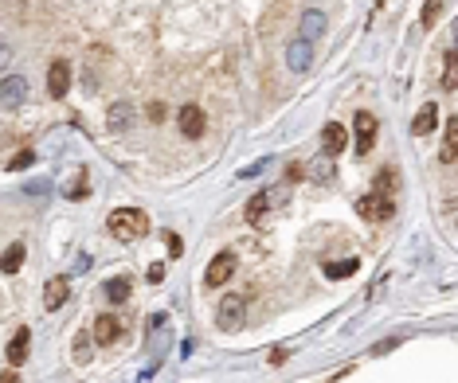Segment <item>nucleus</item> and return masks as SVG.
Returning a JSON list of instances; mask_svg holds the SVG:
<instances>
[{"mask_svg": "<svg viewBox=\"0 0 458 383\" xmlns=\"http://www.w3.org/2000/svg\"><path fill=\"white\" fill-rule=\"evenodd\" d=\"M110 235L121 242L141 239V235H149V216L141 207H114L110 211Z\"/></svg>", "mask_w": 458, "mask_h": 383, "instance_id": "nucleus-1", "label": "nucleus"}, {"mask_svg": "<svg viewBox=\"0 0 458 383\" xmlns=\"http://www.w3.org/2000/svg\"><path fill=\"white\" fill-rule=\"evenodd\" d=\"M357 211H361L364 219H372V223H384V219H392L396 216V200L392 196H384V192H368L361 204H357Z\"/></svg>", "mask_w": 458, "mask_h": 383, "instance_id": "nucleus-2", "label": "nucleus"}, {"mask_svg": "<svg viewBox=\"0 0 458 383\" xmlns=\"http://www.w3.org/2000/svg\"><path fill=\"white\" fill-rule=\"evenodd\" d=\"M235 266H239V258H235V254H231V251H219L216 258L208 262V270H204V282H208L212 289H216V286H223V282H231V274H235Z\"/></svg>", "mask_w": 458, "mask_h": 383, "instance_id": "nucleus-3", "label": "nucleus"}, {"mask_svg": "<svg viewBox=\"0 0 458 383\" xmlns=\"http://www.w3.org/2000/svg\"><path fill=\"white\" fill-rule=\"evenodd\" d=\"M177 125H181V133L188 137V141H196V137H204V125H208V118H204V110L196 106V102H188V106L177 114Z\"/></svg>", "mask_w": 458, "mask_h": 383, "instance_id": "nucleus-4", "label": "nucleus"}, {"mask_svg": "<svg viewBox=\"0 0 458 383\" xmlns=\"http://www.w3.org/2000/svg\"><path fill=\"white\" fill-rule=\"evenodd\" d=\"M67 90H71V63L55 59L48 67V94L51 98H67Z\"/></svg>", "mask_w": 458, "mask_h": 383, "instance_id": "nucleus-5", "label": "nucleus"}, {"mask_svg": "<svg viewBox=\"0 0 458 383\" xmlns=\"http://www.w3.org/2000/svg\"><path fill=\"white\" fill-rule=\"evenodd\" d=\"M24 98H28V83L20 79V74H12V79H4V83H0V106H4V110L24 106Z\"/></svg>", "mask_w": 458, "mask_h": 383, "instance_id": "nucleus-6", "label": "nucleus"}, {"mask_svg": "<svg viewBox=\"0 0 458 383\" xmlns=\"http://www.w3.org/2000/svg\"><path fill=\"white\" fill-rule=\"evenodd\" d=\"M352 125H357V153H372V145H376V118L372 114H357V121H352Z\"/></svg>", "mask_w": 458, "mask_h": 383, "instance_id": "nucleus-7", "label": "nucleus"}, {"mask_svg": "<svg viewBox=\"0 0 458 383\" xmlns=\"http://www.w3.org/2000/svg\"><path fill=\"white\" fill-rule=\"evenodd\" d=\"M28 344H32V329H24V324H20V329L12 333V340H8V348H4L12 368H20V364L28 360Z\"/></svg>", "mask_w": 458, "mask_h": 383, "instance_id": "nucleus-8", "label": "nucleus"}, {"mask_svg": "<svg viewBox=\"0 0 458 383\" xmlns=\"http://www.w3.org/2000/svg\"><path fill=\"white\" fill-rule=\"evenodd\" d=\"M67 298H71V282H67V278H51L48 286H43V305H48V309H63Z\"/></svg>", "mask_w": 458, "mask_h": 383, "instance_id": "nucleus-9", "label": "nucleus"}, {"mask_svg": "<svg viewBox=\"0 0 458 383\" xmlns=\"http://www.w3.org/2000/svg\"><path fill=\"white\" fill-rule=\"evenodd\" d=\"M121 336V324L114 313H98V321H94V344H114Z\"/></svg>", "mask_w": 458, "mask_h": 383, "instance_id": "nucleus-10", "label": "nucleus"}, {"mask_svg": "<svg viewBox=\"0 0 458 383\" xmlns=\"http://www.w3.org/2000/svg\"><path fill=\"white\" fill-rule=\"evenodd\" d=\"M321 145H326V153H329V156L345 153V145H349V133H345V125L329 121L326 130H321Z\"/></svg>", "mask_w": 458, "mask_h": 383, "instance_id": "nucleus-11", "label": "nucleus"}, {"mask_svg": "<svg viewBox=\"0 0 458 383\" xmlns=\"http://www.w3.org/2000/svg\"><path fill=\"white\" fill-rule=\"evenodd\" d=\"M286 63H290V71H310V63H314L310 43H306V39H294L286 48Z\"/></svg>", "mask_w": 458, "mask_h": 383, "instance_id": "nucleus-12", "label": "nucleus"}, {"mask_svg": "<svg viewBox=\"0 0 458 383\" xmlns=\"http://www.w3.org/2000/svg\"><path fill=\"white\" fill-rule=\"evenodd\" d=\"M435 125H439V106H435V102H427V106L415 114V121H411V133H415V137H427Z\"/></svg>", "mask_w": 458, "mask_h": 383, "instance_id": "nucleus-13", "label": "nucleus"}, {"mask_svg": "<svg viewBox=\"0 0 458 383\" xmlns=\"http://www.w3.org/2000/svg\"><path fill=\"white\" fill-rule=\"evenodd\" d=\"M24 258H28V247L24 242H12L8 251L0 254V274H16V270L24 266Z\"/></svg>", "mask_w": 458, "mask_h": 383, "instance_id": "nucleus-14", "label": "nucleus"}, {"mask_svg": "<svg viewBox=\"0 0 458 383\" xmlns=\"http://www.w3.org/2000/svg\"><path fill=\"white\" fill-rule=\"evenodd\" d=\"M439 161H443V165H455L458 161V118L446 121V141H443V149H439Z\"/></svg>", "mask_w": 458, "mask_h": 383, "instance_id": "nucleus-15", "label": "nucleus"}, {"mask_svg": "<svg viewBox=\"0 0 458 383\" xmlns=\"http://www.w3.org/2000/svg\"><path fill=\"white\" fill-rule=\"evenodd\" d=\"M266 207H270V192H255L251 200H247V223H263V216H266Z\"/></svg>", "mask_w": 458, "mask_h": 383, "instance_id": "nucleus-16", "label": "nucleus"}, {"mask_svg": "<svg viewBox=\"0 0 458 383\" xmlns=\"http://www.w3.org/2000/svg\"><path fill=\"white\" fill-rule=\"evenodd\" d=\"M321 32H326V16L317 12V8L301 12V36H306V39H317Z\"/></svg>", "mask_w": 458, "mask_h": 383, "instance_id": "nucleus-17", "label": "nucleus"}, {"mask_svg": "<svg viewBox=\"0 0 458 383\" xmlns=\"http://www.w3.org/2000/svg\"><path fill=\"white\" fill-rule=\"evenodd\" d=\"M443 90H458V51H446L443 59Z\"/></svg>", "mask_w": 458, "mask_h": 383, "instance_id": "nucleus-18", "label": "nucleus"}, {"mask_svg": "<svg viewBox=\"0 0 458 383\" xmlns=\"http://www.w3.org/2000/svg\"><path fill=\"white\" fill-rule=\"evenodd\" d=\"M133 286H130V278H114V282H106V298L114 301V305H121V301H130Z\"/></svg>", "mask_w": 458, "mask_h": 383, "instance_id": "nucleus-19", "label": "nucleus"}, {"mask_svg": "<svg viewBox=\"0 0 458 383\" xmlns=\"http://www.w3.org/2000/svg\"><path fill=\"white\" fill-rule=\"evenodd\" d=\"M361 270V258H345V262H326V278H349Z\"/></svg>", "mask_w": 458, "mask_h": 383, "instance_id": "nucleus-20", "label": "nucleus"}, {"mask_svg": "<svg viewBox=\"0 0 458 383\" xmlns=\"http://www.w3.org/2000/svg\"><path fill=\"white\" fill-rule=\"evenodd\" d=\"M396 184H399V172H396V168H380V172H376V180H372V188L384 192V196H392V188H396Z\"/></svg>", "mask_w": 458, "mask_h": 383, "instance_id": "nucleus-21", "label": "nucleus"}, {"mask_svg": "<svg viewBox=\"0 0 458 383\" xmlns=\"http://www.w3.org/2000/svg\"><path fill=\"white\" fill-rule=\"evenodd\" d=\"M310 176H314V180H329V176H333V156H329V153L317 156L314 165H310Z\"/></svg>", "mask_w": 458, "mask_h": 383, "instance_id": "nucleus-22", "label": "nucleus"}, {"mask_svg": "<svg viewBox=\"0 0 458 383\" xmlns=\"http://www.w3.org/2000/svg\"><path fill=\"white\" fill-rule=\"evenodd\" d=\"M90 344H94V336H86V333H79L74 336V364H86V360H90Z\"/></svg>", "mask_w": 458, "mask_h": 383, "instance_id": "nucleus-23", "label": "nucleus"}, {"mask_svg": "<svg viewBox=\"0 0 458 383\" xmlns=\"http://www.w3.org/2000/svg\"><path fill=\"white\" fill-rule=\"evenodd\" d=\"M439 16H443V0H427V4H423V12H419V20H423V28H431Z\"/></svg>", "mask_w": 458, "mask_h": 383, "instance_id": "nucleus-24", "label": "nucleus"}, {"mask_svg": "<svg viewBox=\"0 0 458 383\" xmlns=\"http://www.w3.org/2000/svg\"><path fill=\"white\" fill-rule=\"evenodd\" d=\"M110 125H114V130H126V125H130V106H126V102L110 106Z\"/></svg>", "mask_w": 458, "mask_h": 383, "instance_id": "nucleus-25", "label": "nucleus"}, {"mask_svg": "<svg viewBox=\"0 0 458 383\" xmlns=\"http://www.w3.org/2000/svg\"><path fill=\"white\" fill-rule=\"evenodd\" d=\"M219 313H223V324H231V317H235V313H243V298H235V293H231V298H223V301H219Z\"/></svg>", "mask_w": 458, "mask_h": 383, "instance_id": "nucleus-26", "label": "nucleus"}, {"mask_svg": "<svg viewBox=\"0 0 458 383\" xmlns=\"http://www.w3.org/2000/svg\"><path fill=\"white\" fill-rule=\"evenodd\" d=\"M32 165H36V153H32V149H20V153L8 161V172H20V168H32Z\"/></svg>", "mask_w": 458, "mask_h": 383, "instance_id": "nucleus-27", "label": "nucleus"}, {"mask_svg": "<svg viewBox=\"0 0 458 383\" xmlns=\"http://www.w3.org/2000/svg\"><path fill=\"white\" fill-rule=\"evenodd\" d=\"M165 242H169V258H181V254H184V242H181V235H177V231H169V235H165Z\"/></svg>", "mask_w": 458, "mask_h": 383, "instance_id": "nucleus-28", "label": "nucleus"}, {"mask_svg": "<svg viewBox=\"0 0 458 383\" xmlns=\"http://www.w3.org/2000/svg\"><path fill=\"white\" fill-rule=\"evenodd\" d=\"M83 196H86V172H83L79 180H74L71 188H67V200H83Z\"/></svg>", "mask_w": 458, "mask_h": 383, "instance_id": "nucleus-29", "label": "nucleus"}, {"mask_svg": "<svg viewBox=\"0 0 458 383\" xmlns=\"http://www.w3.org/2000/svg\"><path fill=\"white\" fill-rule=\"evenodd\" d=\"M8 63H12V43H8V39H0V71H4Z\"/></svg>", "mask_w": 458, "mask_h": 383, "instance_id": "nucleus-30", "label": "nucleus"}, {"mask_svg": "<svg viewBox=\"0 0 458 383\" xmlns=\"http://www.w3.org/2000/svg\"><path fill=\"white\" fill-rule=\"evenodd\" d=\"M263 168H266V161H255V165H247V168H243L239 176H243V180H251V176H259Z\"/></svg>", "mask_w": 458, "mask_h": 383, "instance_id": "nucleus-31", "label": "nucleus"}, {"mask_svg": "<svg viewBox=\"0 0 458 383\" xmlns=\"http://www.w3.org/2000/svg\"><path fill=\"white\" fill-rule=\"evenodd\" d=\"M161 278H165V266L153 262V266H149V282H161Z\"/></svg>", "mask_w": 458, "mask_h": 383, "instance_id": "nucleus-32", "label": "nucleus"}, {"mask_svg": "<svg viewBox=\"0 0 458 383\" xmlns=\"http://www.w3.org/2000/svg\"><path fill=\"white\" fill-rule=\"evenodd\" d=\"M149 118L161 121V118H165V106H161V102H153V106H149Z\"/></svg>", "mask_w": 458, "mask_h": 383, "instance_id": "nucleus-33", "label": "nucleus"}, {"mask_svg": "<svg viewBox=\"0 0 458 383\" xmlns=\"http://www.w3.org/2000/svg\"><path fill=\"white\" fill-rule=\"evenodd\" d=\"M0 383H20V371H16V368H8L4 375H0Z\"/></svg>", "mask_w": 458, "mask_h": 383, "instance_id": "nucleus-34", "label": "nucleus"}, {"mask_svg": "<svg viewBox=\"0 0 458 383\" xmlns=\"http://www.w3.org/2000/svg\"><path fill=\"white\" fill-rule=\"evenodd\" d=\"M455 43H458V20H455Z\"/></svg>", "mask_w": 458, "mask_h": 383, "instance_id": "nucleus-35", "label": "nucleus"}, {"mask_svg": "<svg viewBox=\"0 0 458 383\" xmlns=\"http://www.w3.org/2000/svg\"><path fill=\"white\" fill-rule=\"evenodd\" d=\"M455 235H458V216H455Z\"/></svg>", "mask_w": 458, "mask_h": 383, "instance_id": "nucleus-36", "label": "nucleus"}]
</instances>
